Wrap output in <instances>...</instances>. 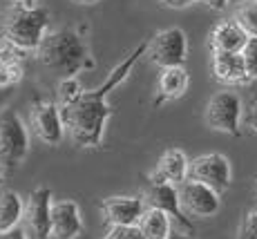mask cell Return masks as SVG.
<instances>
[{"mask_svg":"<svg viewBox=\"0 0 257 239\" xmlns=\"http://www.w3.org/2000/svg\"><path fill=\"white\" fill-rule=\"evenodd\" d=\"M148 43L150 38L141 41L127 56H123L114 67L110 69L107 78L94 89H85L76 103L63 109V121H65V132L70 134L72 143L83 150H96L103 146V137H105L107 121L112 116V105L107 103V96L121 87L132 74L135 65L139 63L141 56L148 54Z\"/></svg>","mask_w":257,"mask_h":239,"instance_id":"cell-1","label":"cell"},{"mask_svg":"<svg viewBox=\"0 0 257 239\" xmlns=\"http://www.w3.org/2000/svg\"><path fill=\"white\" fill-rule=\"evenodd\" d=\"M36 58L43 67L63 74V78L76 76L83 69L94 67V61L90 58V49H87L83 36L76 29L70 27L49 32L43 38L41 47L36 49Z\"/></svg>","mask_w":257,"mask_h":239,"instance_id":"cell-2","label":"cell"},{"mask_svg":"<svg viewBox=\"0 0 257 239\" xmlns=\"http://www.w3.org/2000/svg\"><path fill=\"white\" fill-rule=\"evenodd\" d=\"M49 9L43 5H12L3 23L5 43L21 52H36L47 36Z\"/></svg>","mask_w":257,"mask_h":239,"instance_id":"cell-3","label":"cell"},{"mask_svg":"<svg viewBox=\"0 0 257 239\" xmlns=\"http://www.w3.org/2000/svg\"><path fill=\"white\" fill-rule=\"evenodd\" d=\"M204 121L210 130L241 137V121H244V103L241 96L233 89L215 92L206 103Z\"/></svg>","mask_w":257,"mask_h":239,"instance_id":"cell-4","label":"cell"},{"mask_svg":"<svg viewBox=\"0 0 257 239\" xmlns=\"http://www.w3.org/2000/svg\"><path fill=\"white\" fill-rule=\"evenodd\" d=\"M29 152V132L16 109L0 112V166L16 168Z\"/></svg>","mask_w":257,"mask_h":239,"instance_id":"cell-5","label":"cell"},{"mask_svg":"<svg viewBox=\"0 0 257 239\" xmlns=\"http://www.w3.org/2000/svg\"><path fill=\"white\" fill-rule=\"evenodd\" d=\"M148 58L152 65L168 67H184L188 58V36L181 27H166L152 34L148 43Z\"/></svg>","mask_w":257,"mask_h":239,"instance_id":"cell-6","label":"cell"},{"mask_svg":"<svg viewBox=\"0 0 257 239\" xmlns=\"http://www.w3.org/2000/svg\"><path fill=\"white\" fill-rule=\"evenodd\" d=\"M52 188L38 186L25 199L23 232L27 239H52Z\"/></svg>","mask_w":257,"mask_h":239,"instance_id":"cell-7","label":"cell"},{"mask_svg":"<svg viewBox=\"0 0 257 239\" xmlns=\"http://www.w3.org/2000/svg\"><path fill=\"white\" fill-rule=\"evenodd\" d=\"M141 197L148 208H157V210H164L166 215H170V219L175 221V230L188 232V235L195 232L192 219L186 215L179 203V188L177 186L166 183V181H152V179H148V186Z\"/></svg>","mask_w":257,"mask_h":239,"instance_id":"cell-8","label":"cell"},{"mask_svg":"<svg viewBox=\"0 0 257 239\" xmlns=\"http://www.w3.org/2000/svg\"><path fill=\"white\" fill-rule=\"evenodd\" d=\"M29 123H32V132L36 139L45 146H61L65 139V121H63V109L54 101H43V98H34L32 114H29Z\"/></svg>","mask_w":257,"mask_h":239,"instance_id":"cell-9","label":"cell"},{"mask_svg":"<svg viewBox=\"0 0 257 239\" xmlns=\"http://www.w3.org/2000/svg\"><path fill=\"white\" fill-rule=\"evenodd\" d=\"M190 179L204 183L221 195L230 188L233 183V168H230L228 157L219 152H208L199 154L190 161Z\"/></svg>","mask_w":257,"mask_h":239,"instance_id":"cell-10","label":"cell"},{"mask_svg":"<svg viewBox=\"0 0 257 239\" xmlns=\"http://www.w3.org/2000/svg\"><path fill=\"white\" fill-rule=\"evenodd\" d=\"M179 188V203L188 217L208 219L215 217L221 208V195L195 179H186Z\"/></svg>","mask_w":257,"mask_h":239,"instance_id":"cell-11","label":"cell"},{"mask_svg":"<svg viewBox=\"0 0 257 239\" xmlns=\"http://www.w3.org/2000/svg\"><path fill=\"white\" fill-rule=\"evenodd\" d=\"M146 208L148 206L141 195H116L98 203L103 221L110 226H137Z\"/></svg>","mask_w":257,"mask_h":239,"instance_id":"cell-12","label":"cell"},{"mask_svg":"<svg viewBox=\"0 0 257 239\" xmlns=\"http://www.w3.org/2000/svg\"><path fill=\"white\" fill-rule=\"evenodd\" d=\"M83 232L81 208L74 199H58L52 206V239H78Z\"/></svg>","mask_w":257,"mask_h":239,"instance_id":"cell-13","label":"cell"},{"mask_svg":"<svg viewBox=\"0 0 257 239\" xmlns=\"http://www.w3.org/2000/svg\"><path fill=\"white\" fill-rule=\"evenodd\" d=\"M152 181H166L172 186H181L186 179H190V159L179 148H168L157 161V168L150 172Z\"/></svg>","mask_w":257,"mask_h":239,"instance_id":"cell-14","label":"cell"},{"mask_svg":"<svg viewBox=\"0 0 257 239\" xmlns=\"http://www.w3.org/2000/svg\"><path fill=\"white\" fill-rule=\"evenodd\" d=\"M246 32L237 25L233 18L230 21H221L208 32V49L210 54H239L244 49Z\"/></svg>","mask_w":257,"mask_h":239,"instance_id":"cell-15","label":"cell"},{"mask_svg":"<svg viewBox=\"0 0 257 239\" xmlns=\"http://www.w3.org/2000/svg\"><path fill=\"white\" fill-rule=\"evenodd\" d=\"M210 74L221 85H248L241 54H210Z\"/></svg>","mask_w":257,"mask_h":239,"instance_id":"cell-16","label":"cell"},{"mask_svg":"<svg viewBox=\"0 0 257 239\" xmlns=\"http://www.w3.org/2000/svg\"><path fill=\"white\" fill-rule=\"evenodd\" d=\"M188 85H190V74H188L186 67L161 69L159 78H157V92H155V98H152V105L161 107L164 103L181 98L188 92Z\"/></svg>","mask_w":257,"mask_h":239,"instance_id":"cell-17","label":"cell"},{"mask_svg":"<svg viewBox=\"0 0 257 239\" xmlns=\"http://www.w3.org/2000/svg\"><path fill=\"white\" fill-rule=\"evenodd\" d=\"M25 212V199L16 190L0 192V235L21 228Z\"/></svg>","mask_w":257,"mask_h":239,"instance_id":"cell-18","label":"cell"},{"mask_svg":"<svg viewBox=\"0 0 257 239\" xmlns=\"http://www.w3.org/2000/svg\"><path fill=\"white\" fill-rule=\"evenodd\" d=\"M141 237L143 239H168L175 232V221L170 219V215H166L164 210L157 208H146L143 217L137 223Z\"/></svg>","mask_w":257,"mask_h":239,"instance_id":"cell-19","label":"cell"},{"mask_svg":"<svg viewBox=\"0 0 257 239\" xmlns=\"http://www.w3.org/2000/svg\"><path fill=\"white\" fill-rule=\"evenodd\" d=\"M85 92L81 85V81H78V76H67V78H61V83H58V107L65 109L70 107L72 103H76L78 98H81V94Z\"/></svg>","mask_w":257,"mask_h":239,"instance_id":"cell-20","label":"cell"},{"mask_svg":"<svg viewBox=\"0 0 257 239\" xmlns=\"http://www.w3.org/2000/svg\"><path fill=\"white\" fill-rule=\"evenodd\" d=\"M233 21L244 29L248 38H257V3H241L235 9Z\"/></svg>","mask_w":257,"mask_h":239,"instance_id":"cell-21","label":"cell"},{"mask_svg":"<svg viewBox=\"0 0 257 239\" xmlns=\"http://www.w3.org/2000/svg\"><path fill=\"white\" fill-rule=\"evenodd\" d=\"M241 58H244V65H246V74H248L250 83L257 81V38H248L241 49ZM248 83V85H250Z\"/></svg>","mask_w":257,"mask_h":239,"instance_id":"cell-22","label":"cell"},{"mask_svg":"<svg viewBox=\"0 0 257 239\" xmlns=\"http://www.w3.org/2000/svg\"><path fill=\"white\" fill-rule=\"evenodd\" d=\"M21 78H23L21 63H12V65H3V63H0V89L16 85Z\"/></svg>","mask_w":257,"mask_h":239,"instance_id":"cell-23","label":"cell"},{"mask_svg":"<svg viewBox=\"0 0 257 239\" xmlns=\"http://www.w3.org/2000/svg\"><path fill=\"white\" fill-rule=\"evenodd\" d=\"M237 239H257V210L244 212L239 221V230H237Z\"/></svg>","mask_w":257,"mask_h":239,"instance_id":"cell-24","label":"cell"},{"mask_svg":"<svg viewBox=\"0 0 257 239\" xmlns=\"http://www.w3.org/2000/svg\"><path fill=\"white\" fill-rule=\"evenodd\" d=\"M103 239H143L137 226H110Z\"/></svg>","mask_w":257,"mask_h":239,"instance_id":"cell-25","label":"cell"},{"mask_svg":"<svg viewBox=\"0 0 257 239\" xmlns=\"http://www.w3.org/2000/svg\"><path fill=\"white\" fill-rule=\"evenodd\" d=\"M244 123H246V128H248L250 132H255V134H257V103H253V105L248 107Z\"/></svg>","mask_w":257,"mask_h":239,"instance_id":"cell-26","label":"cell"},{"mask_svg":"<svg viewBox=\"0 0 257 239\" xmlns=\"http://www.w3.org/2000/svg\"><path fill=\"white\" fill-rule=\"evenodd\" d=\"M157 3L166 9H186V7H190L195 0H157Z\"/></svg>","mask_w":257,"mask_h":239,"instance_id":"cell-27","label":"cell"},{"mask_svg":"<svg viewBox=\"0 0 257 239\" xmlns=\"http://www.w3.org/2000/svg\"><path fill=\"white\" fill-rule=\"evenodd\" d=\"M201 3H204L208 9H212V12H224V9L228 7L230 0H201Z\"/></svg>","mask_w":257,"mask_h":239,"instance_id":"cell-28","label":"cell"},{"mask_svg":"<svg viewBox=\"0 0 257 239\" xmlns=\"http://www.w3.org/2000/svg\"><path fill=\"white\" fill-rule=\"evenodd\" d=\"M0 239H27V235L23 232V228H16V230H12V232L0 235Z\"/></svg>","mask_w":257,"mask_h":239,"instance_id":"cell-29","label":"cell"},{"mask_svg":"<svg viewBox=\"0 0 257 239\" xmlns=\"http://www.w3.org/2000/svg\"><path fill=\"white\" fill-rule=\"evenodd\" d=\"M168 239H195L192 235H188V232H181V230H175Z\"/></svg>","mask_w":257,"mask_h":239,"instance_id":"cell-30","label":"cell"},{"mask_svg":"<svg viewBox=\"0 0 257 239\" xmlns=\"http://www.w3.org/2000/svg\"><path fill=\"white\" fill-rule=\"evenodd\" d=\"M74 5H83V7H90V5H96L101 3V0H72Z\"/></svg>","mask_w":257,"mask_h":239,"instance_id":"cell-31","label":"cell"},{"mask_svg":"<svg viewBox=\"0 0 257 239\" xmlns=\"http://www.w3.org/2000/svg\"><path fill=\"white\" fill-rule=\"evenodd\" d=\"M248 89H250V98H253V103H257V81L250 83Z\"/></svg>","mask_w":257,"mask_h":239,"instance_id":"cell-32","label":"cell"},{"mask_svg":"<svg viewBox=\"0 0 257 239\" xmlns=\"http://www.w3.org/2000/svg\"><path fill=\"white\" fill-rule=\"evenodd\" d=\"M38 0H12V5H36Z\"/></svg>","mask_w":257,"mask_h":239,"instance_id":"cell-33","label":"cell"},{"mask_svg":"<svg viewBox=\"0 0 257 239\" xmlns=\"http://www.w3.org/2000/svg\"><path fill=\"white\" fill-rule=\"evenodd\" d=\"M3 183H5V168L0 166V186H3Z\"/></svg>","mask_w":257,"mask_h":239,"instance_id":"cell-34","label":"cell"},{"mask_svg":"<svg viewBox=\"0 0 257 239\" xmlns=\"http://www.w3.org/2000/svg\"><path fill=\"white\" fill-rule=\"evenodd\" d=\"M241 3H257V0H241Z\"/></svg>","mask_w":257,"mask_h":239,"instance_id":"cell-35","label":"cell"},{"mask_svg":"<svg viewBox=\"0 0 257 239\" xmlns=\"http://www.w3.org/2000/svg\"><path fill=\"white\" fill-rule=\"evenodd\" d=\"M255 192H257V174H255Z\"/></svg>","mask_w":257,"mask_h":239,"instance_id":"cell-36","label":"cell"}]
</instances>
